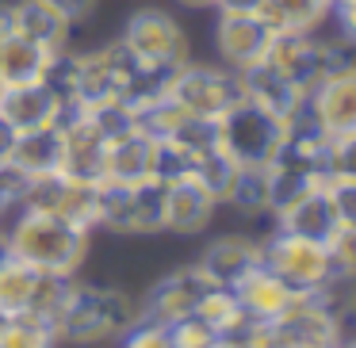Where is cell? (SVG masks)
Listing matches in <instances>:
<instances>
[{
  "label": "cell",
  "instance_id": "7bdbcfd3",
  "mask_svg": "<svg viewBox=\"0 0 356 348\" xmlns=\"http://www.w3.org/2000/svg\"><path fill=\"white\" fill-rule=\"evenodd\" d=\"M0 218H4V207H0Z\"/></svg>",
  "mask_w": 356,
  "mask_h": 348
},
{
  "label": "cell",
  "instance_id": "9a60e30c",
  "mask_svg": "<svg viewBox=\"0 0 356 348\" xmlns=\"http://www.w3.org/2000/svg\"><path fill=\"white\" fill-rule=\"evenodd\" d=\"M215 210H218V195L207 184H200L192 172L165 184V230L169 233L192 238V233L207 230Z\"/></svg>",
  "mask_w": 356,
  "mask_h": 348
},
{
  "label": "cell",
  "instance_id": "9c48e42d",
  "mask_svg": "<svg viewBox=\"0 0 356 348\" xmlns=\"http://www.w3.org/2000/svg\"><path fill=\"white\" fill-rule=\"evenodd\" d=\"M58 146H62L58 172H65L73 180H88V184H100L104 180V149H108V138H104V131L81 108H70L62 115V123H58Z\"/></svg>",
  "mask_w": 356,
  "mask_h": 348
},
{
  "label": "cell",
  "instance_id": "d6986e66",
  "mask_svg": "<svg viewBox=\"0 0 356 348\" xmlns=\"http://www.w3.org/2000/svg\"><path fill=\"white\" fill-rule=\"evenodd\" d=\"M54 50H42L35 42L19 39L16 31H0V88H16V85H31L42 81L50 69Z\"/></svg>",
  "mask_w": 356,
  "mask_h": 348
},
{
  "label": "cell",
  "instance_id": "83f0119b",
  "mask_svg": "<svg viewBox=\"0 0 356 348\" xmlns=\"http://www.w3.org/2000/svg\"><path fill=\"white\" fill-rule=\"evenodd\" d=\"M192 176L200 180V184H207L211 192L218 195V203H222L226 192H230V184H234V176H238V165H234L222 149H211L207 157H200V161L192 165Z\"/></svg>",
  "mask_w": 356,
  "mask_h": 348
},
{
  "label": "cell",
  "instance_id": "277c9868",
  "mask_svg": "<svg viewBox=\"0 0 356 348\" xmlns=\"http://www.w3.org/2000/svg\"><path fill=\"white\" fill-rule=\"evenodd\" d=\"M119 42H123V47L131 50L134 62H138L142 69H149V73H165V77H172V73L188 62V35H184V27L161 8L134 12V16L127 19L123 39Z\"/></svg>",
  "mask_w": 356,
  "mask_h": 348
},
{
  "label": "cell",
  "instance_id": "ffe728a7",
  "mask_svg": "<svg viewBox=\"0 0 356 348\" xmlns=\"http://www.w3.org/2000/svg\"><path fill=\"white\" fill-rule=\"evenodd\" d=\"M238 92L245 96V100L261 103L264 111L280 115L284 123L295 115V111H299V103L307 100V96L295 92L291 85H284V81H280L264 62H261V65H253V69H245V73H238Z\"/></svg>",
  "mask_w": 356,
  "mask_h": 348
},
{
  "label": "cell",
  "instance_id": "f546056e",
  "mask_svg": "<svg viewBox=\"0 0 356 348\" xmlns=\"http://www.w3.org/2000/svg\"><path fill=\"white\" fill-rule=\"evenodd\" d=\"M325 249H330L333 279H348V283H356V230L337 226L333 238L325 241Z\"/></svg>",
  "mask_w": 356,
  "mask_h": 348
},
{
  "label": "cell",
  "instance_id": "5b68a950",
  "mask_svg": "<svg viewBox=\"0 0 356 348\" xmlns=\"http://www.w3.org/2000/svg\"><path fill=\"white\" fill-rule=\"evenodd\" d=\"M261 264L268 272H276L295 291H322L333 279V264H330L325 241L299 238V233H287L280 226L268 238H261Z\"/></svg>",
  "mask_w": 356,
  "mask_h": 348
},
{
  "label": "cell",
  "instance_id": "f35d334b",
  "mask_svg": "<svg viewBox=\"0 0 356 348\" xmlns=\"http://www.w3.org/2000/svg\"><path fill=\"white\" fill-rule=\"evenodd\" d=\"M215 348H238V340H226V337H218V345Z\"/></svg>",
  "mask_w": 356,
  "mask_h": 348
},
{
  "label": "cell",
  "instance_id": "3957f363",
  "mask_svg": "<svg viewBox=\"0 0 356 348\" xmlns=\"http://www.w3.org/2000/svg\"><path fill=\"white\" fill-rule=\"evenodd\" d=\"M215 123H218V149L241 169H268L284 154L287 123L272 111H264L261 103L245 100V96H238Z\"/></svg>",
  "mask_w": 356,
  "mask_h": 348
},
{
  "label": "cell",
  "instance_id": "d6a6232c",
  "mask_svg": "<svg viewBox=\"0 0 356 348\" xmlns=\"http://www.w3.org/2000/svg\"><path fill=\"white\" fill-rule=\"evenodd\" d=\"M123 348H172L169 337V325H157V322H134L131 329L123 333Z\"/></svg>",
  "mask_w": 356,
  "mask_h": 348
},
{
  "label": "cell",
  "instance_id": "4fadbf2b",
  "mask_svg": "<svg viewBox=\"0 0 356 348\" xmlns=\"http://www.w3.org/2000/svg\"><path fill=\"white\" fill-rule=\"evenodd\" d=\"M307 108L330 138L353 134L356 131V65L353 69H337L318 81L307 96Z\"/></svg>",
  "mask_w": 356,
  "mask_h": 348
},
{
  "label": "cell",
  "instance_id": "30bf717a",
  "mask_svg": "<svg viewBox=\"0 0 356 348\" xmlns=\"http://www.w3.org/2000/svg\"><path fill=\"white\" fill-rule=\"evenodd\" d=\"M272 42V27L261 16L245 12H218L215 24V50L230 73H245L264 62V50Z\"/></svg>",
  "mask_w": 356,
  "mask_h": 348
},
{
  "label": "cell",
  "instance_id": "8992f818",
  "mask_svg": "<svg viewBox=\"0 0 356 348\" xmlns=\"http://www.w3.org/2000/svg\"><path fill=\"white\" fill-rule=\"evenodd\" d=\"M100 226L111 233H161L165 230V184L142 180L134 188L100 184Z\"/></svg>",
  "mask_w": 356,
  "mask_h": 348
},
{
  "label": "cell",
  "instance_id": "cb8c5ba5",
  "mask_svg": "<svg viewBox=\"0 0 356 348\" xmlns=\"http://www.w3.org/2000/svg\"><path fill=\"white\" fill-rule=\"evenodd\" d=\"M195 317H203V322H207L218 337H230V340L238 337L249 322H253V317L241 310L234 287H207V291H203V299H200V306H195Z\"/></svg>",
  "mask_w": 356,
  "mask_h": 348
},
{
  "label": "cell",
  "instance_id": "f1b7e54d",
  "mask_svg": "<svg viewBox=\"0 0 356 348\" xmlns=\"http://www.w3.org/2000/svg\"><path fill=\"white\" fill-rule=\"evenodd\" d=\"M322 172L330 180H356V131L330 138L322 157Z\"/></svg>",
  "mask_w": 356,
  "mask_h": 348
},
{
  "label": "cell",
  "instance_id": "484cf974",
  "mask_svg": "<svg viewBox=\"0 0 356 348\" xmlns=\"http://www.w3.org/2000/svg\"><path fill=\"white\" fill-rule=\"evenodd\" d=\"M222 203H230L245 218L268 215V169H241L238 165V176H234V184H230Z\"/></svg>",
  "mask_w": 356,
  "mask_h": 348
},
{
  "label": "cell",
  "instance_id": "836d02e7",
  "mask_svg": "<svg viewBox=\"0 0 356 348\" xmlns=\"http://www.w3.org/2000/svg\"><path fill=\"white\" fill-rule=\"evenodd\" d=\"M42 4H50V8L58 12V16H62V19H70V24L77 27V24H85V19L92 16L100 0H42Z\"/></svg>",
  "mask_w": 356,
  "mask_h": 348
},
{
  "label": "cell",
  "instance_id": "4316f807",
  "mask_svg": "<svg viewBox=\"0 0 356 348\" xmlns=\"http://www.w3.org/2000/svg\"><path fill=\"white\" fill-rule=\"evenodd\" d=\"M0 348H58V333L42 317L12 314L0 325Z\"/></svg>",
  "mask_w": 356,
  "mask_h": 348
},
{
  "label": "cell",
  "instance_id": "4dcf8cb0",
  "mask_svg": "<svg viewBox=\"0 0 356 348\" xmlns=\"http://www.w3.org/2000/svg\"><path fill=\"white\" fill-rule=\"evenodd\" d=\"M169 337H172V348H215L218 345V333L195 314L177 322V325H169Z\"/></svg>",
  "mask_w": 356,
  "mask_h": 348
},
{
  "label": "cell",
  "instance_id": "ba28073f",
  "mask_svg": "<svg viewBox=\"0 0 356 348\" xmlns=\"http://www.w3.org/2000/svg\"><path fill=\"white\" fill-rule=\"evenodd\" d=\"M238 73L226 65H195L184 62L169 77V100L177 103L184 115L195 119H218L234 100H238Z\"/></svg>",
  "mask_w": 356,
  "mask_h": 348
},
{
  "label": "cell",
  "instance_id": "1f68e13d",
  "mask_svg": "<svg viewBox=\"0 0 356 348\" xmlns=\"http://www.w3.org/2000/svg\"><path fill=\"white\" fill-rule=\"evenodd\" d=\"M325 195H330V207L337 215V226L356 230V180H330L325 176Z\"/></svg>",
  "mask_w": 356,
  "mask_h": 348
},
{
  "label": "cell",
  "instance_id": "ab89813d",
  "mask_svg": "<svg viewBox=\"0 0 356 348\" xmlns=\"http://www.w3.org/2000/svg\"><path fill=\"white\" fill-rule=\"evenodd\" d=\"M284 348H318V345H284Z\"/></svg>",
  "mask_w": 356,
  "mask_h": 348
},
{
  "label": "cell",
  "instance_id": "8d00e7d4",
  "mask_svg": "<svg viewBox=\"0 0 356 348\" xmlns=\"http://www.w3.org/2000/svg\"><path fill=\"white\" fill-rule=\"evenodd\" d=\"M8 233H4V226H0V264H4V260H8Z\"/></svg>",
  "mask_w": 356,
  "mask_h": 348
},
{
  "label": "cell",
  "instance_id": "ac0fdd59",
  "mask_svg": "<svg viewBox=\"0 0 356 348\" xmlns=\"http://www.w3.org/2000/svg\"><path fill=\"white\" fill-rule=\"evenodd\" d=\"M234 295H238L241 310H245L253 322H280V317L291 310V302L299 291L287 287L284 279H280L276 272H268L264 264H257V268L234 287Z\"/></svg>",
  "mask_w": 356,
  "mask_h": 348
},
{
  "label": "cell",
  "instance_id": "52a82bcc",
  "mask_svg": "<svg viewBox=\"0 0 356 348\" xmlns=\"http://www.w3.org/2000/svg\"><path fill=\"white\" fill-rule=\"evenodd\" d=\"M24 210H42V215H58L73 226L96 230L100 226V184L88 180H73L65 172H47V176H31L27 195L19 203Z\"/></svg>",
  "mask_w": 356,
  "mask_h": 348
},
{
  "label": "cell",
  "instance_id": "6da1fadb",
  "mask_svg": "<svg viewBox=\"0 0 356 348\" xmlns=\"http://www.w3.org/2000/svg\"><path fill=\"white\" fill-rule=\"evenodd\" d=\"M4 233H8V253L16 260L31 264L35 272H50V276H77L92 245V230L24 207L16 210L12 226H4Z\"/></svg>",
  "mask_w": 356,
  "mask_h": 348
},
{
  "label": "cell",
  "instance_id": "b9f144b4",
  "mask_svg": "<svg viewBox=\"0 0 356 348\" xmlns=\"http://www.w3.org/2000/svg\"><path fill=\"white\" fill-rule=\"evenodd\" d=\"M4 317H8V314H4V310H0V325H4Z\"/></svg>",
  "mask_w": 356,
  "mask_h": 348
},
{
  "label": "cell",
  "instance_id": "60d3db41",
  "mask_svg": "<svg viewBox=\"0 0 356 348\" xmlns=\"http://www.w3.org/2000/svg\"><path fill=\"white\" fill-rule=\"evenodd\" d=\"M341 348H356V337H353V340H345V345H341Z\"/></svg>",
  "mask_w": 356,
  "mask_h": 348
},
{
  "label": "cell",
  "instance_id": "2e32d148",
  "mask_svg": "<svg viewBox=\"0 0 356 348\" xmlns=\"http://www.w3.org/2000/svg\"><path fill=\"white\" fill-rule=\"evenodd\" d=\"M261 264V238H245V233H226V238L211 241L195 268L207 276L211 287H238L249 272Z\"/></svg>",
  "mask_w": 356,
  "mask_h": 348
},
{
  "label": "cell",
  "instance_id": "603a6c76",
  "mask_svg": "<svg viewBox=\"0 0 356 348\" xmlns=\"http://www.w3.org/2000/svg\"><path fill=\"white\" fill-rule=\"evenodd\" d=\"M8 161L16 165L19 172H27V176L58 172V161H62L58 126H50V131H31V134H16V146H12Z\"/></svg>",
  "mask_w": 356,
  "mask_h": 348
},
{
  "label": "cell",
  "instance_id": "e0dca14e",
  "mask_svg": "<svg viewBox=\"0 0 356 348\" xmlns=\"http://www.w3.org/2000/svg\"><path fill=\"white\" fill-rule=\"evenodd\" d=\"M8 31H16L19 39L58 54V50H70L73 24L62 19L50 4H42V0H12L8 4Z\"/></svg>",
  "mask_w": 356,
  "mask_h": 348
},
{
  "label": "cell",
  "instance_id": "5bb4252c",
  "mask_svg": "<svg viewBox=\"0 0 356 348\" xmlns=\"http://www.w3.org/2000/svg\"><path fill=\"white\" fill-rule=\"evenodd\" d=\"M154 146H157V138L146 134L142 126H127L123 134L108 138L100 184L134 188V184H142V180H154Z\"/></svg>",
  "mask_w": 356,
  "mask_h": 348
},
{
  "label": "cell",
  "instance_id": "7c38bea8",
  "mask_svg": "<svg viewBox=\"0 0 356 348\" xmlns=\"http://www.w3.org/2000/svg\"><path fill=\"white\" fill-rule=\"evenodd\" d=\"M65 115V103L54 96L47 81H31V85L0 88V123L12 126L16 134L31 131H50Z\"/></svg>",
  "mask_w": 356,
  "mask_h": 348
},
{
  "label": "cell",
  "instance_id": "44dd1931",
  "mask_svg": "<svg viewBox=\"0 0 356 348\" xmlns=\"http://www.w3.org/2000/svg\"><path fill=\"white\" fill-rule=\"evenodd\" d=\"M280 230L299 233V238H314V241H330L333 230H337V215L330 207V195H325V184L307 192L295 207H287L284 215L276 218Z\"/></svg>",
  "mask_w": 356,
  "mask_h": 348
},
{
  "label": "cell",
  "instance_id": "d4e9b609",
  "mask_svg": "<svg viewBox=\"0 0 356 348\" xmlns=\"http://www.w3.org/2000/svg\"><path fill=\"white\" fill-rule=\"evenodd\" d=\"M35 283H39V272H35L31 264L8 256V260L0 264V310H4L8 317L12 314H27Z\"/></svg>",
  "mask_w": 356,
  "mask_h": 348
},
{
  "label": "cell",
  "instance_id": "e575fe53",
  "mask_svg": "<svg viewBox=\"0 0 356 348\" xmlns=\"http://www.w3.org/2000/svg\"><path fill=\"white\" fill-rule=\"evenodd\" d=\"M333 19H337L341 39H348V42L356 47V0H345V4H337V8H333Z\"/></svg>",
  "mask_w": 356,
  "mask_h": 348
},
{
  "label": "cell",
  "instance_id": "7a4b0ae2",
  "mask_svg": "<svg viewBox=\"0 0 356 348\" xmlns=\"http://www.w3.org/2000/svg\"><path fill=\"white\" fill-rule=\"evenodd\" d=\"M134 322H138V310H134V302L123 291L77 283L70 302H65V310L58 314L54 333H58V340L92 348V345H104V340L123 337Z\"/></svg>",
  "mask_w": 356,
  "mask_h": 348
},
{
  "label": "cell",
  "instance_id": "8fae6325",
  "mask_svg": "<svg viewBox=\"0 0 356 348\" xmlns=\"http://www.w3.org/2000/svg\"><path fill=\"white\" fill-rule=\"evenodd\" d=\"M207 287H211L207 276H203L195 264L177 268V272H169L161 283L149 287L138 317L142 322H157V325H177V322H184V317L195 314V306H200V299H203Z\"/></svg>",
  "mask_w": 356,
  "mask_h": 348
},
{
  "label": "cell",
  "instance_id": "7402d4cb",
  "mask_svg": "<svg viewBox=\"0 0 356 348\" xmlns=\"http://www.w3.org/2000/svg\"><path fill=\"white\" fill-rule=\"evenodd\" d=\"M333 16L330 0H264L261 19L276 31H318Z\"/></svg>",
  "mask_w": 356,
  "mask_h": 348
},
{
  "label": "cell",
  "instance_id": "d590c367",
  "mask_svg": "<svg viewBox=\"0 0 356 348\" xmlns=\"http://www.w3.org/2000/svg\"><path fill=\"white\" fill-rule=\"evenodd\" d=\"M211 8H218V12H245V16H261L264 0H215Z\"/></svg>",
  "mask_w": 356,
  "mask_h": 348
},
{
  "label": "cell",
  "instance_id": "74e56055",
  "mask_svg": "<svg viewBox=\"0 0 356 348\" xmlns=\"http://www.w3.org/2000/svg\"><path fill=\"white\" fill-rule=\"evenodd\" d=\"M180 4H188V8H211L215 0H180Z\"/></svg>",
  "mask_w": 356,
  "mask_h": 348
}]
</instances>
